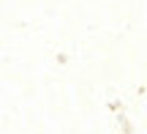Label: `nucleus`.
<instances>
[]
</instances>
